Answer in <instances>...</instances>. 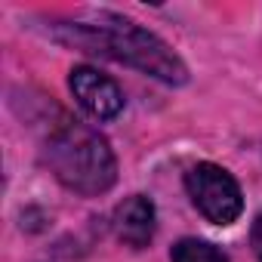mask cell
Wrapping results in <instances>:
<instances>
[{
    "label": "cell",
    "instance_id": "3",
    "mask_svg": "<svg viewBox=\"0 0 262 262\" xmlns=\"http://www.w3.org/2000/svg\"><path fill=\"white\" fill-rule=\"evenodd\" d=\"M185 185H188L194 207L216 225H231L244 210V198H241L234 176L216 164L191 167L185 176Z\"/></svg>",
    "mask_w": 262,
    "mask_h": 262
},
{
    "label": "cell",
    "instance_id": "2",
    "mask_svg": "<svg viewBox=\"0 0 262 262\" xmlns=\"http://www.w3.org/2000/svg\"><path fill=\"white\" fill-rule=\"evenodd\" d=\"M43 158L56 179L77 194H102L117 179V164L108 142L77 120H62L50 129Z\"/></svg>",
    "mask_w": 262,
    "mask_h": 262
},
{
    "label": "cell",
    "instance_id": "4",
    "mask_svg": "<svg viewBox=\"0 0 262 262\" xmlns=\"http://www.w3.org/2000/svg\"><path fill=\"white\" fill-rule=\"evenodd\" d=\"M68 83H71V93H74V99L80 102V108H83L86 114H93V117H99V120H111V117L120 114V108H123V93H120V86H117L111 77H105L102 71L80 65V68L71 71Z\"/></svg>",
    "mask_w": 262,
    "mask_h": 262
},
{
    "label": "cell",
    "instance_id": "6",
    "mask_svg": "<svg viewBox=\"0 0 262 262\" xmlns=\"http://www.w3.org/2000/svg\"><path fill=\"white\" fill-rule=\"evenodd\" d=\"M173 262H228L225 253H219L213 244L198 237H182L173 247Z\"/></svg>",
    "mask_w": 262,
    "mask_h": 262
},
{
    "label": "cell",
    "instance_id": "7",
    "mask_svg": "<svg viewBox=\"0 0 262 262\" xmlns=\"http://www.w3.org/2000/svg\"><path fill=\"white\" fill-rule=\"evenodd\" d=\"M250 244H253V253H256V259L262 262V216L253 222V231H250Z\"/></svg>",
    "mask_w": 262,
    "mask_h": 262
},
{
    "label": "cell",
    "instance_id": "5",
    "mask_svg": "<svg viewBox=\"0 0 262 262\" xmlns=\"http://www.w3.org/2000/svg\"><path fill=\"white\" fill-rule=\"evenodd\" d=\"M114 231L126 247H148L155 237V204L142 194L126 198L114 210Z\"/></svg>",
    "mask_w": 262,
    "mask_h": 262
},
{
    "label": "cell",
    "instance_id": "1",
    "mask_svg": "<svg viewBox=\"0 0 262 262\" xmlns=\"http://www.w3.org/2000/svg\"><path fill=\"white\" fill-rule=\"evenodd\" d=\"M65 34H59L65 43L80 47L86 53L108 56L114 62L133 65L164 83H185L188 71L182 59L151 31L139 28L136 22L120 16H99V22H65L59 25Z\"/></svg>",
    "mask_w": 262,
    "mask_h": 262
}]
</instances>
